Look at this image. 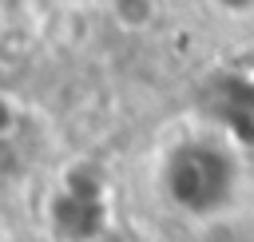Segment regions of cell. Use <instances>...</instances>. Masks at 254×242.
Segmentation results:
<instances>
[{
    "instance_id": "1",
    "label": "cell",
    "mask_w": 254,
    "mask_h": 242,
    "mask_svg": "<svg viewBox=\"0 0 254 242\" xmlns=\"http://www.w3.org/2000/svg\"><path fill=\"white\" fill-rule=\"evenodd\" d=\"M163 186L171 206H179L190 218H214L234 202L238 190V167L230 151L214 143H183L167 155Z\"/></svg>"
},
{
    "instance_id": "2",
    "label": "cell",
    "mask_w": 254,
    "mask_h": 242,
    "mask_svg": "<svg viewBox=\"0 0 254 242\" xmlns=\"http://www.w3.org/2000/svg\"><path fill=\"white\" fill-rule=\"evenodd\" d=\"M44 226L56 242H99L107 234V182L99 175L67 179L48 198Z\"/></svg>"
},
{
    "instance_id": "3",
    "label": "cell",
    "mask_w": 254,
    "mask_h": 242,
    "mask_svg": "<svg viewBox=\"0 0 254 242\" xmlns=\"http://www.w3.org/2000/svg\"><path fill=\"white\" fill-rule=\"evenodd\" d=\"M111 16L127 32H139L155 20V0H111Z\"/></svg>"
},
{
    "instance_id": "4",
    "label": "cell",
    "mask_w": 254,
    "mask_h": 242,
    "mask_svg": "<svg viewBox=\"0 0 254 242\" xmlns=\"http://www.w3.org/2000/svg\"><path fill=\"white\" fill-rule=\"evenodd\" d=\"M16 127H20V107H16L12 95L0 91V143H8L16 135Z\"/></svg>"
},
{
    "instance_id": "5",
    "label": "cell",
    "mask_w": 254,
    "mask_h": 242,
    "mask_svg": "<svg viewBox=\"0 0 254 242\" xmlns=\"http://www.w3.org/2000/svg\"><path fill=\"white\" fill-rule=\"evenodd\" d=\"M218 4H222V8H230V12H242V8H250L254 0H218Z\"/></svg>"
}]
</instances>
